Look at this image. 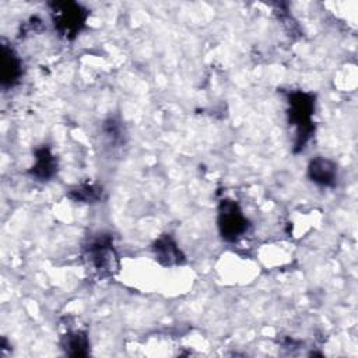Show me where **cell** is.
Instances as JSON below:
<instances>
[{"mask_svg":"<svg viewBox=\"0 0 358 358\" xmlns=\"http://www.w3.org/2000/svg\"><path fill=\"white\" fill-rule=\"evenodd\" d=\"M55 31L64 39H74L85 27L88 10L76 1H50L49 4Z\"/></svg>","mask_w":358,"mask_h":358,"instance_id":"7a4b0ae2","label":"cell"},{"mask_svg":"<svg viewBox=\"0 0 358 358\" xmlns=\"http://www.w3.org/2000/svg\"><path fill=\"white\" fill-rule=\"evenodd\" d=\"M102 186L96 183H83L71 187L67 196L77 203H96L102 199Z\"/></svg>","mask_w":358,"mask_h":358,"instance_id":"30bf717a","label":"cell"},{"mask_svg":"<svg viewBox=\"0 0 358 358\" xmlns=\"http://www.w3.org/2000/svg\"><path fill=\"white\" fill-rule=\"evenodd\" d=\"M22 76V62L13 48L1 43L0 52V83L3 88L14 87Z\"/></svg>","mask_w":358,"mask_h":358,"instance_id":"52a82bcc","label":"cell"},{"mask_svg":"<svg viewBox=\"0 0 358 358\" xmlns=\"http://www.w3.org/2000/svg\"><path fill=\"white\" fill-rule=\"evenodd\" d=\"M288 102V120L296 129L295 151L305 148L306 143L315 131L312 122L315 113V95L301 90L289 91L287 96Z\"/></svg>","mask_w":358,"mask_h":358,"instance_id":"6da1fadb","label":"cell"},{"mask_svg":"<svg viewBox=\"0 0 358 358\" xmlns=\"http://www.w3.org/2000/svg\"><path fill=\"white\" fill-rule=\"evenodd\" d=\"M60 345L69 357H87L90 354V338L84 330H69L60 338Z\"/></svg>","mask_w":358,"mask_h":358,"instance_id":"9c48e42d","label":"cell"},{"mask_svg":"<svg viewBox=\"0 0 358 358\" xmlns=\"http://www.w3.org/2000/svg\"><path fill=\"white\" fill-rule=\"evenodd\" d=\"M57 172V158L48 145H41L34 152V164L28 169L31 178L38 182L50 180Z\"/></svg>","mask_w":358,"mask_h":358,"instance_id":"ba28073f","label":"cell"},{"mask_svg":"<svg viewBox=\"0 0 358 358\" xmlns=\"http://www.w3.org/2000/svg\"><path fill=\"white\" fill-rule=\"evenodd\" d=\"M217 227L224 241L235 242L248 232L250 224L249 220L243 215L239 204L234 200L225 199L221 200L218 206Z\"/></svg>","mask_w":358,"mask_h":358,"instance_id":"277c9868","label":"cell"},{"mask_svg":"<svg viewBox=\"0 0 358 358\" xmlns=\"http://www.w3.org/2000/svg\"><path fill=\"white\" fill-rule=\"evenodd\" d=\"M306 175L310 182L322 187H333L337 183V164L326 157H315L309 161Z\"/></svg>","mask_w":358,"mask_h":358,"instance_id":"8992f818","label":"cell"},{"mask_svg":"<svg viewBox=\"0 0 358 358\" xmlns=\"http://www.w3.org/2000/svg\"><path fill=\"white\" fill-rule=\"evenodd\" d=\"M152 255L155 260L165 267L180 266L186 262V256L179 248L178 242L171 234L159 235L151 245Z\"/></svg>","mask_w":358,"mask_h":358,"instance_id":"5b68a950","label":"cell"},{"mask_svg":"<svg viewBox=\"0 0 358 358\" xmlns=\"http://www.w3.org/2000/svg\"><path fill=\"white\" fill-rule=\"evenodd\" d=\"M84 256L91 268L102 278L112 277L119 270V256L109 234L92 236L84 246Z\"/></svg>","mask_w":358,"mask_h":358,"instance_id":"3957f363","label":"cell"},{"mask_svg":"<svg viewBox=\"0 0 358 358\" xmlns=\"http://www.w3.org/2000/svg\"><path fill=\"white\" fill-rule=\"evenodd\" d=\"M102 133L112 147H120L124 143V129L115 117H109L103 122Z\"/></svg>","mask_w":358,"mask_h":358,"instance_id":"8fae6325","label":"cell"}]
</instances>
